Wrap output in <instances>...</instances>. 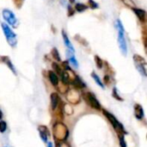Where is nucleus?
<instances>
[{
  "instance_id": "15",
  "label": "nucleus",
  "mask_w": 147,
  "mask_h": 147,
  "mask_svg": "<svg viewBox=\"0 0 147 147\" xmlns=\"http://www.w3.org/2000/svg\"><path fill=\"white\" fill-rule=\"evenodd\" d=\"M61 80H62V83L65 85H67L70 82H71V78H70V75L68 73V71L65 70L62 72L61 74Z\"/></svg>"
},
{
  "instance_id": "1",
  "label": "nucleus",
  "mask_w": 147,
  "mask_h": 147,
  "mask_svg": "<svg viewBox=\"0 0 147 147\" xmlns=\"http://www.w3.org/2000/svg\"><path fill=\"white\" fill-rule=\"evenodd\" d=\"M53 134L54 139L60 142V141H65L68 138L69 135V131L67 127L62 123V122H56L53 125Z\"/></svg>"
},
{
  "instance_id": "4",
  "label": "nucleus",
  "mask_w": 147,
  "mask_h": 147,
  "mask_svg": "<svg viewBox=\"0 0 147 147\" xmlns=\"http://www.w3.org/2000/svg\"><path fill=\"white\" fill-rule=\"evenodd\" d=\"M2 28H3V33L5 34V37H6V39L8 40V43L10 46L14 47L16 44V34L5 23H2Z\"/></svg>"
},
{
  "instance_id": "32",
  "label": "nucleus",
  "mask_w": 147,
  "mask_h": 147,
  "mask_svg": "<svg viewBox=\"0 0 147 147\" xmlns=\"http://www.w3.org/2000/svg\"><path fill=\"white\" fill-rule=\"evenodd\" d=\"M2 118H3V112H2L1 109H0V121L2 120Z\"/></svg>"
},
{
  "instance_id": "7",
  "label": "nucleus",
  "mask_w": 147,
  "mask_h": 147,
  "mask_svg": "<svg viewBox=\"0 0 147 147\" xmlns=\"http://www.w3.org/2000/svg\"><path fill=\"white\" fill-rule=\"evenodd\" d=\"M66 99L67 101L71 104H78L80 102V96L78 92L76 90H68L66 94Z\"/></svg>"
},
{
  "instance_id": "13",
  "label": "nucleus",
  "mask_w": 147,
  "mask_h": 147,
  "mask_svg": "<svg viewBox=\"0 0 147 147\" xmlns=\"http://www.w3.org/2000/svg\"><path fill=\"white\" fill-rule=\"evenodd\" d=\"M71 84H73V86L76 88V89H83V88H84L86 85H85V84L80 79V78H78V76H75V78H73V80L71 81Z\"/></svg>"
},
{
  "instance_id": "30",
  "label": "nucleus",
  "mask_w": 147,
  "mask_h": 147,
  "mask_svg": "<svg viewBox=\"0 0 147 147\" xmlns=\"http://www.w3.org/2000/svg\"><path fill=\"white\" fill-rule=\"evenodd\" d=\"M57 147H71V146L65 140V141H60L58 142L57 144Z\"/></svg>"
},
{
  "instance_id": "8",
  "label": "nucleus",
  "mask_w": 147,
  "mask_h": 147,
  "mask_svg": "<svg viewBox=\"0 0 147 147\" xmlns=\"http://www.w3.org/2000/svg\"><path fill=\"white\" fill-rule=\"evenodd\" d=\"M3 16L4 20H5L9 25L14 26V25L16 24V18L14 13H13L11 10L7 9H3Z\"/></svg>"
},
{
  "instance_id": "31",
  "label": "nucleus",
  "mask_w": 147,
  "mask_h": 147,
  "mask_svg": "<svg viewBox=\"0 0 147 147\" xmlns=\"http://www.w3.org/2000/svg\"><path fill=\"white\" fill-rule=\"evenodd\" d=\"M104 82H105V84H109V76H105V77H104Z\"/></svg>"
},
{
  "instance_id": "17",
  "label": "nucleus",
  "mask_w": 147,
  "mask_h": 147,
  "mask_svg": "<svg viewBox=\"0 0 147 147\" xmlns=\"http://www.w3.org/2000/svg\"><path fill=\"white\" fill-rule=\"evenodd\" d=\"M91 77H92V78H94L95 82H96V84H98V85H99V86H100L101 88H102V89L104 88V85H103L102 82L101 81L100 78H99V77H98V76H97V75H96V74L95 73V72H92V73H91Z\"/></svg>"
},
{
  "instance_id": "24",
  "label": "nucleus",
  "mask_w": 147,
  "mask_h": 147,
  "mask_svg": "<svg viewBox=\"0 0 147 147\" xmlns=\"http://www.w3.org/2000/svg\"><path fill=\"white\" fill-rule=\"evenodd\" d=\"M122 2H123V3H124L125 5H127V7H129V8L134 9V8H135V7H136V5H135L134 2L133 0H122Z\"/></svg>"
},
{
  "instance_id": "16",
  "label": "nucleus",
  "mask_w": 147,
  "mask_h": 147,
  "mask_svg": "<svg viewBox=\"0 0 147 147\" xmlns=\"http://www.w3.org/2000/svg\"><path fill=\"white\" fill-rule=\"evenodd\" d=\"M62 36H63V39H64V42H65V45L68 47V49L70 50V51H71V52H74V48H73V46L71 44V42H70V40H69V39H68V37H67V35H66V34L64 32V31H62Z\"/></svg>"
},
{
  "instance_id": "19",
  "label": "nucleus",
  "mask_w": 147,
  "mask_h": 147,
  "mask_svg": "<svg viewBox=\"0 0 147 147\" xmlns=\"http://www.w3.org/2000/svg\"><path fill=\"white\" fill-rule=\"evenodd\" d=\"M52 55H53V59H56L57 61H60V60H61V59H60L59 53V51H58L55 47H53V50H52Z\"/></svg>"
},
{
  "instance_id": "22",
  "label": "nucleus",
  "mask_w": 147,
  "mask_h": 147,
  "mask_svg": "<svg viewBox=\"0 0 147 147\" xmlns=\"http://www.w3.org/2000/svg\"><path fill=\"white\" fill-rule=\"evenodd\" d=\"M75 9L78 12H83L87 9V6L85 4H83V3H77L76 6H75Z\"/></svg>"
},
{
  "instance_id": "9",
  "label": "nucleus",
  "mask_w": 147,
  "mask_h": 147,
  "mask_svg": "<svg viewBox=\"0 0 147 147\" xmlns=\"http://www.w3.org/2000/svg\"><path fill=\"white\" fill-rule=\"evenodd\" d=\"M38 131H39L40 136L41 140H43V142L47 143V139L50 136V133H49L48 128L46 126H40L38 127Z\"/></svg>"
},
{
  "instance_id": "29",
  "label": "nucleus",
  "mask_w": 147,
  "mask_h": 147,
  "mask_svg": "<svg viewBox=\"0 0 147 147\" xmlns=\"http://www.w3.org/2000/svg\"><path fill=\"white\" fill-rule=\"evenodd\" d=\"M88 3H89L90 7L91 9H96V8L98 7V4H97L94 0H89V1H88Z\"/></svg>"
},
{
  "instance_id": "12",
  "label": "nucleus",
  "mask_w": 147,
  "mask_h": 147,
  "mask_svg": "<svg viewBox=\"0 0 147 147\" xmlns=\"http://www.w3.org/2000/svg\"><path fill=\"white\" fill-rule=\"evenodd\" d=\"M134 114H135V117L138 120H141L144 117V110L141 105L140 104H135L134 106Z\"/></svg>"
},
{
  "instance_id": "11",
  "label": "nucleus",
  "mask_w": 147,
  "mask_h": 147,
  "mask_svg": "<svg viewBox=\"0 0 147 147\" xmlns=\"http://www.w3.org/2000/svg\"><path fill=\"white\" fill-rule=\"evenodd\" d=\"M134 9V13H135V15L137 16V17L140 19V22H146V11L144 10V9H138V8H134L133 9Z\"/></svg>"
},
{
  "instance_id": "6",
  "label": "nucleus",
  "mask_w": 147,
  "mask_h": 147,
  "mask_svg": "<svg viewBox=\"0 0 147 147\" xmlns=\"http://www.w3.org/2000/svg\"><path fill=\"white\" fill-rule=\"evenodd\" d=\"M134 60L135 62L136 67L140 71V73H142L144 76H146V62L145 59L138 54H135L134 56Z\"/></svg>"
},
{
  "instance_id": "27",
  "label": "nucleus",
  "mask_w": 147,
  "mask_h": 147,
  "mask_svg": "<svg viewBox=\"0 0 147 147\" xmlns=\"http://www.w3.org/2000/svg\"><path fill=\"white\" fill-rule=\"evenodd\" d=\"M113 96L115 97V98H116L118 101H123V99L118 95V93H117V90H116V88H114V90H113Z\"/></svg>"
},
{
  "instance_id": "33",
  "label": "nucleus",
  "mask_w": 147,
  "mask_h": 147,
  "mask_svg": "<svg viewBox=\"0 0 147 147\" xmlns=\"http://www.w3.org/2000/svg\"><path fill=\"white\" fill-rule=\"evenodd\" d=\"M47 147H53V144H52L51 142H49V143L47 144Z\"/></svg>"
},
{
  "instance_id": "25",
  "label": "nucleus",
  "mask_w": 147,
  "mask_h": 147,
  "mask_svg": "<svg viewBox=\"0 0 147 147\" xmlns=\"http://www.w3.org/2000/svg\"><path fill=\"white\" fill-rule=\"evenodd\" d=\"M95 61H96V66H97L99 69H101V68L102 67V65H103V61H102V59L100 57L96 56V57H95Z\"/></svg>"
},
{
  "instance_id": "26",
  "label": "nucleus",
  "mask_w": 147,
  "mask_h": 147,
  "mask_svg": "<svg viewBox=\"0 0 147 147\" xmlns=\"http://www.w3.org/2000/svg\"><path fill=\"white\" fill-rule=\"evenodd\" d=\"M7 129V123L3 121H0V133L3 134Z\"/></svg>"
},
{
  "instance_id": "23",
  "label": "nucleus",
  "mask_w": 147,
  "mask_h": 147,
  "mask_svg": "<svg viewBox=\"0 0 147 147\" xmlns=\"http://www.w3.org/2000/svg\"><path fill=\"white\" fill-rule=\"evenodd\" d=\"M118 138H119V140H120L121 147H127V143L125 141V134H119Z\"/></svg>"
},
{
  "instance_id": "21",
  "label": "nucleus",
  "mask_w": 147,
  "mask_h": 147,
  "mask_svg": "<svg viewBox=\"0 0 147 147\" xmlns=\"http://www.w3.org/2000/svg\"><path fill=\"white\" fill-rule=\"evenodd\" d=\"M63 112L65 113L66 115H71L73 110L71 109V107H70L69 105L66 104H63Z\"/></svg>"
},
{
  "instance_id": "3",
  "label": "nucleus",
  "mask_w": 147,
  "mask_h": 147,
  "mask_svg": "<svg viewBox=\"0 0 147 147\" xmlns=\"http://www.w3.org/2000/svg\"><path fill=\"white\" fill-rule=\"evenodd\" d=\"M103 112V115L108 118V120L109 121V122L111 123V125L113 126L114 129L115 130V132L117 133V134H126V131L124 129V127L122 126V124L115 117V115H113V114L109 113V111L103 109L102 110Z\"/></svg>"
},
{
  "instance_id": "34",
  "label": "nucleus",
  "mask_w": 147,
  "mask_h": 147,
  "mask_svg": "<svg viewBox=\"0 0 147 147\" xmlns=\"http://www.w3.org/2000/svg\"><path fill=\"white\" fill-rule=\"evenodd\" d=\"M73 1H74V0H70V2H71V3H72Z\"/></svg>"
},
{
  "instance_id": "14",
  "label": "nucleus",
  "mask_w": 147,
  "mask_h": 147,
  "mask_svg": "<svg viewBox=\"0 0 147 147\" xmlns=\"http://www.w3.org/2000/svg\"><path fill=\"white\" fill-rule=\"evenodd\" d=\"M48 78H49V80H50L51 84L53 86H58L59 85V78H58L57 74L54 71H50L48 72Z\"/></svg>"
},
{
  "instance_id": "10",
  "label": "nucleus",
  "mask_w": 147,
  "mask_h": 147,
  "mask_svg": "<svg viewBox=\"0 0 147 147\" xmlns=\"http://www.w3.org/2000/svg\"><path fill=\"white\" fill-rule=\"evenodd\" d=\"M50 99H51V107H52V109L53 110H55L56 108L58 107V105L60 102V98H59L58 93H52V95L50 96Z\"/></svg>"
},
{
  "instance_id": "5",
  "label": "nucleus",
  "mask_w": 147,
  "mask_h": 147,
  "mask_svg": "<svg viewBox=\"0 0 147 147\" xmlns=\"http://www.w3.org/2000/svg\"><path fill=\"white\" fill-rule=\"evenodd\" d=\"M84 98L85 102L88 103V105H90L91 108L97 109V110H99L101 109V104L94 94H92L90 92H86L84 94Z\"/></svg>"
},
{
  "instance_id": "18",
  "label": "nucleus",
  "mask_w": 147,
  "mask_h": 147,
  "mask_svg": "<svg viewBox=\"0 0 147 147\" xmlns=\"http://www.w3.org/2000/svg\"><path fill=\"white\" fill-rule=\"evenodd\" d=\"M53 69L54 70V71L56 72V74H58V75L61 76V74H62L63 71L61 70L60 66H59L57 63H53Z\"/></svg>"
},
{
  "instance_id": "28",
  "label": "nucleus",
  "mask_w": 147,
  "mask_h": 147,
  "mask_svg": "<svg viewBox=\"0 0 147 147\" xmlns=\"http://www.w3.org/2000/svg\"><path fill=\"white\" fill-rule=\"evenodd\" d=\"M23 2H24V0H13V3H14V4L18 8V9H20L22 6V4H23Z\"/></svg>"
},
{
  "instance_id": "20",
  "label": "nucleus",
  "mask_w": 147,
  "mask_h": 147,
  "mask_svg": "<svg viewBox=\"0 0 147 147\" xmlns=\"http://www.w3.org/2000/svg\"><path fill=\"white\" fill-rule=\"evenodd\" d=\"M3 62H4L5 64H7V65L9 67V69H10L14 73H16L15 69H14V66H13V65L11 64V62H10V60L9 59V58H8V57H3Z\"/></svg>"
},
{
  "instance_id": "2",
  "label": "nucleus",
  "mask_w": 147,
  "mask_h": 147,
  "mask_svg": "<svg viewBox=\"0 0 147 147\" xmlns=\"http://www.w3.org/2000/svg\"><path fill=\"white\" fill-rule=\"evenodd\" d=\"M116 27H117V29H118V43H119V47H120V49H121L122 54L124 56H126L127 53V42H126L125 35H124V28H123V26H122L120 20L116 21Z\"/></svg>"
}]
</instances>
